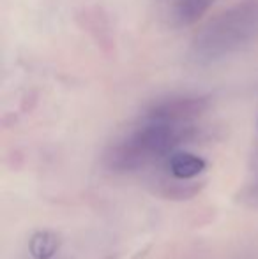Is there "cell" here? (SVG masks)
Instances as JSON below:
<instances>
[{
	"label": "cell",
	"mask_w": 258,
	"mask_h": 259,
	"mask_svg": "<svg viewBox=\"0 0 258 259\" xmlns=\"http://www.w3.org/2000/svg\"><path fill=\"white\" fill-rule=\"evenodd\" d=\"M239 199H241L242 205L249 208H258V182L242 189L241 194H239Z\"/></svg>",
	"instance_id": "7"
},
{
	"label": "cell",
	"mask_w": 258,
	"mask_h": 259,
	"mask_svg": "<svg viewBox=\"0 0 258 259\" xmlns=\"http://www.w3.org/2000/svg\"><path fill=\"white\" fill-rule=\"evenodd\" d=\"M170 173L177 180H190L202 175L207 167V160L190 152H173L168 160Z\"/></svg>",
	"instance_id": "5"
},
{
	"label": "cell",
	"mask_w": 258,
	"mask_h": 259,
	"mask_svg": "<svg viewBox=\"0 0 258 259\" xmlns=\"http://www.w3.org/2000/svg\"><path fill=\"white\" fill-rule=\"evenodd\" d=\"M214 0H177L170 11V21L175 27H190L209 11Z\"/></svg>",
	"instance_id": "4"
},
{
	"label": "cell",
	"mask_w": 258,
	"mask_h": 259,
	"mask_svg": "<svg viewBox=\"0 0 258 259\" xmlns=\"http://www.w3.org/2000/svg\"><path fill=\"white\" fill-rule=\"evenodd\" d=\"M60 240L59 233L50 231V229H43V231H35L28 240V252L32 254L34 259H52L59 252L60 249Z\"/></svg>",
	"instance_id": "6"
},
{
	"label": "cell",
	"mask_w": 258,
	"mask_h": 259,
	"mask_svg": "<svg viewBox=\"0 0 258 259\" xmlns=\"http://www.w3.org/2000/svg\"><path fill=\"white\" fill-rule=\"evenodd\" d=\"M258 32V0H244L210 21L195 41L196 57L214 60L244 45Z\"/></svg>",
	"instance_id": "2"
},
{
	"label": "cell",
	"mask_w": 258,
	"mask_h": 259,
	"mask_svg": "<svg viewBox=\"0 0 258 259\" xmlns=\"http://www.w3.org/2000/svg\"><path fill=\"white\" fill-rule=\"evenodd\" d=\"M209 108L207 97H170L151 106L145 118L151 122L188 123Z\"/></svg>",
	"instance_id": "3"
},
{
	"label": "cell",
	"mask_w": 258,
	"mask_h": 259,
	"mask_svg": "<svg viewBox=\"0 0 258 259\" xmlns=\"http://www.w3.org/2000/svg\"><path fill=\"white\" fill-rule=\"evenodd\" d=\"M191 129L186 123H166L147 120L143 127L126 136L110 148L104 162L114 171H133L143 167L151 160L170 154L188 140Z\"/></svg>",
	"instance_id": "1"
}]
</instances>
